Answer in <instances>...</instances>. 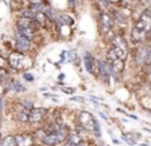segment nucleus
<instances>
[{"label": "nucleus", "instance_id": "obj_1", "mask_svg": "<svg viewBox=\"0 0 151 146\" xmlns=\"http://www.w3.org/2000/svg\"><path fill=\"white\" fill-rule=\"evenodd\" d=\"M7 60H8V70H14L17 74L34 67V56L20 54L17 51H9L7 54Z\"/></svg>", "mask_w": 151, "mask_h": 146}, {"label": "nucleus", "instance_id": "obj_2", "mask_svg": "<svg viewBox=\"0 0 151 146\" xmlns=\"http://www.w3.org/2000/svg\"><path fill=\"white\" fill-rule=\"evenodd\" d=\"M130 55L132 56V63L135 67L142 70L143 67L151 66V43L145 42L139 46L131 47Z\"/></svg>", "mask_w": 151, "mask_h": 146}, {"label": "nucleus", "instance_id": "obj_3", "mask_svg": "<svg viewBox=\"0 0 151 146\" xmlns=\"http://www.w3.org/2000/svg\"><path fill=\"white\" fill-rule=\"evenodd\" d=\"M12 43H14L12 51H17V52H20V54L29 55V56H35L36 51L39 50L31 40L24 38L23 35H20L16 30H15L14 34H12Z\"/></svg>", "mask_w": 151, "mask_h": 146}, {"label": "nucleus", "instance_id": "obj_4", "mask_svg": "<svg viewBox=\"0 0 151 146\" xmlns=\"http://www.w3.org/2000/svg\"><path fill=\"white\" fill-rule=\"evenodd\" d=\"M96 79L106 87L111 86V83H112V80H111V66H110V63L103 56L98 58V75H96Z\"/></svg>", "mask_w": 151, "mask_h": 146}, {"label": "nucleus", "instance_id": "obj_5", "mask_svg": "<svg viewBox=\"0 0 151 146\" xmlns=\"http://www.w3.org/2000/svg\"><path fill=\"white\" fill-rule=\"evenodd\" d=\"M80 59H82V64H83V67H84L86 72L88 75H91V77L96 78V75H98V58L95 56L90 50H84V51L82 52Z\"/></svg>", "mask_w": 151, "mask_h": 146}, {"label": "nucleus", "instance_id": "obj_6", "mask_svg": "<svg viewBox=\"0 0 151 146\" xmlns=\"http://www.w3.org/2000/svg\"><path fill=\"white\" fill-rule=\"evenodd\" d=\"M114 28V19L111 16L110 11H99L98 12V32L99 36L109 31V30Z\"/></svg>", "mask_w": 151, "mask_h": 146}, {"label": "nucleus", "instance_id": "obj_7", "mask_svg": "<svg viewBox=\"0 0 151 146\" xmlns=\"http://www.w3.org/2000/svg\"><path fill=\"white\" fill-rule=\"evenodd\" d=\"M95 121H96V117H94V114L87 111V110H82V111L78 113L76 122L82 126V129L84 130L86 133H92Z\"/></svg>", "mask_w": 151, "mask_h": 146}, {"label": "nucleus", "instance_id": "obj_8", "mask_svg": "<svg viewBox=\"0 0 151 146\" xmlns=\"http://www.w3.org/2000/svg\"><path fill=\"white\" fill-rule=\"evenodd\" d=\"M50 109L44 106H35L28 111V123L31 125H39L43 123L48 117Z\"/></svg>", "mask_w": 151, "mask_h": 146}, {"label": "nucleus", "instance_id": "obj_9", "mask_svg": "<svg viewBox=\"0 0 151 146\" xmlns=\"http://www.w3.org/2000/svg\"><path fill=\"white\" fill-rule=\"evenodd\" d=\"M128 43L131 47H135V46H139V44L145 43V42H148L147 40V35H146L145 31L142 30L137 28V27L132 26L130 32H128Z\"/></svg>", "mask_w": 151, "mask_h": 146}, {"label": "nucleus", "instance_id": "obj_10", "mask_svg": "<svg viewBox=\"0 0 151 146\" xmlns=\"http://www.w3.org/2000/svg\"><path fill=\"white\" fill-rule=\"evenodd\" d=\"M16 146H36V138H35L34 133L26 132V133H17L14 134Z\"/></svg>", "mask_w": 151, "mask_h": 146}, {"label": "nucleus", "instance_id": "obj_11", "mask_svg": "<svg viewBox=\"0 0 151 146\" xmlns=\"http://www.w3.org/2000/svg\"><path fill=\"white\" fill-rule=\"evenodd\" d=\"M54 23H55V26L63 24V26L72 27V26H75V17L71 16L68 12H58L56 19H55Z\"/></svg>", "mask_w": 151, "mask_h": 146}, {"label": "nucleus", "instance_id": "obj_12", "mask_svg": "<svg viewBox=\"0 0 151 146\" xmlns=\"http://www.w3.org/2000/svg\"><path fill=\"white\" fill-rule=\"evenodd\" d=\"M11 91L14 93V94H16V95H20V94H24V93H27V91H28V89H27V87L23 85V80L14 78V80H12Z\"/></svg>", "mask_w": 151, "mask_h": 146}, {"label": "nucleus", "instance_id": "obj_13", "mask_svg": "<svg viewBox=\"0 0 151 146\" xmlns=\"http://www.w3.org/2000/svg\"><path fill=\"white\" fill-rule=\"evenodd\" d=\"M122 138L127 145L130 146H137V141L142 138V135L139 133H123L122 134Z\"/></svg>", "mask_w": 151, "mask_h": 146}, {"label": "nucleus", "instance_id": "obj_14", "mask_svg": "<svg viewBox=\"0 0 151 146\" xmlns=\"http://www.w3.org/2000/svg\"><path fill=\"white\" fill-rule=\"evenodd\" d=\"M110 66H111V72H116V74H123L126 70V62L122 59H119V58H116V59L114 60V62H111L110 63Z\"/></svg>", "mask_w": 151, "mask_h": 146}, {"label": "nucleus", "instance_id": "obj_15", "mask_svg": "<svg viewBox=\"0 0 151 146\" xmlns=\"http://www.w3.org/2000/svg\"><path fill=\"white\" fill-rule=\"evenodd\" d=\"M17 102L22 105V107H23L24 110H27V111H29L31 109H34L35 106H36V103H35L34 99H31V98H20V99H17Z\"/></svg>", "mask_w": 151, "mask_h": 146}, {"label": "nucleus", "instance_id": "obj_16", "mask_svg": "<svg viewBox=\"0 0 151 146\" xmlns=\"http://www.w3.org/2000/svg\"><path fill=\"white\" fill-rule=\"evenodd\" d=\"M103 58H104L109 63H111V62H114L115 59H116V54H115V50L112 46H107V48H106L104 51V55H103Z\"/></svg>", "mask_w": 151, "mask_h": 146}, {"label": "nucleus", "instance_id": "obj_17", "mask_svg": "<svg viewBox=\"0 0 151 146\" xmlns=\"http://www.w3.org/2000/svg\"><path fill=\"white\" fill-rule=\"evenodd\" d=\"M0 146H16L14 134H7L0 138Z\"/></svg>", "mask_w": 151, "mask_h": 146}, {"label": "nucleus", "instance_id": "obj_18", "mask_svg": "<svg viewBox=\"0 0 151 146\" xmlns=\"http://www.w3.org/2000/svg\"><path fill=\"white\" fill-rule=\"evenodd\" d=\"M9 7H11V11H15V12H17V14H20L24 8V3H22L19 0H11V1H9Z\"/></svg>", "mask_w": 151, "mask_h": 146}, {"label": "nucleus", "instance_id": "obj_19", "mask_svg": "<svg viewBox=\"0 0 151 146\" xmlns=\"http://www.w3.org/2000/svg\"><path fill=\"white\" fill-rule=\"evenodd\" d=\"M20 75H22V80L26 82V83H32L35 80V75L32 74L29 70H27V71H22Z\"/></svg>", "mask_w": 151, "mask_h": 146}, {"label": "nucleus", "instance_id": "obj_20", "mask_svg": "<svg viewBox=\"0 0 151 146\" xmlns=\"http://www.w3.org/2000/svg\"><path fill=\"white\" fill-rule=\"evenodd\" d=\"M92 134L95 135V137L98 138V139H100L102 138V126H100L99 121H95V125H94V130H92Z\"/></svg>", "mask_w": 151, "mask_h": 146}, {"label": "nucleus", "instance_id": "obj_21", "mask_svg": "<svg viewBox=\"0 0 151 146\" xmlns=\"http://www.w3.org/2000/svg\"><path fill=\"white\" fill-rule=\"evenodd\" d=\"M60 90H62L63 94H66V95H75V93H76V89H75V87H71V86H64Z\"/></svg>", "mask_w": 151, "mask_h": 146}, {"label": "nucleus", "instance_id": "obj_22", "mask_svg": "<svg viewBox=\"0 0 151 146\" xmlns=\"http://www.w3.org/2000/svg\"><path fill=\"white\" fill-rule=\"evenodd\" d=\"M0 69H8V60H7V56H4L1 52H0Z\"/></svg>", "mask_w": 151, "mask_h": 146}, {"label": "nucleus", "instance_id": "obj_23", "mask_svg": "<svg viewBox=\"0 0 151 146\" xmlns=\"http://www.w3.org/2000/svg\"><path fill=\"white\" fill-rule=\"evenodd\" d=\"M8 77H9V71H8V69H0V82L6 80Z\"/></svg>", "mask_w": 151, "mask_h": 146}, {"label": "nucleus", "instance_id": "obj_24", "mask_svg": "<svg viewBox=\"0 0 151 146\" xmlns=\"http://www.w3.org/2000/svg\"><path fill=\"white\" fill-rule=\"evenodd\" d=\"M70 100L71 102H79V103H86V99L83 97H80V95H71L70 97Z\"/></svg>", "mask_w": 151, "mask_h": 146}, {"label": "nucleus", "instance_id": "obj_25", "mask_svg": "<svg viewBox=\"0 0 151 146\" xmlns=\"http://www.w3.org/2000/svg\"><path fill=\"white\" fill-rule=\"evenodd\" d=\"M137 3L143 8H151V0H137Z\"/></svg>", "mask_w": 151, "mask_h": 146}, {"label": "nucleus", "instance_id": "obj_26", "mask_svg": "<svg viewBox=\"0 0 151 146\" xmlns=\"http://www.w3.org/2000/svg\"><path fill=\"white\" fill-rule=\"evenodd\" d=\"M42 97L44 98V99H52V98L58 97V95H56V93H51V91H44V93H42Z\"/></svg>", "mask_w": 151, "mask_h": 146}, {"label": "nucleus", "instance_id": "obj_27", "mask_svg": "<svg viewBox=\"0 0 151 146\" xmlns=\"http://www.w3.org/2000/svg\"><path fill=\"white\" fill-rule=\"evenodd\" d=\"M67 3H68V8L70 9L76 11V0H67Z\"/></svg>", "mask_w": 151, "mask_h": 146}, {"label": "nucleus", "instance_id": "obj_28", "mask_svg": "<svg viewBox=\"0 0 151 146\" xmlns=\"http://www.w3.org/2000/svg\"><path fill=\"white\" fill-rule=\"evenodd\" d=\"M98 114L100 115V117H102V119H104V121H107V122H109L110 121V117L107 114H106L104 111H102V110H99V111H98Z\"/></svg>", "mask_w": 151, "mask_h": 146}, {"label": "nucleus", "instance_id": "obj_29", "mask_svg": "<svg viewBox=\"0 0 151 146\" xmlns=\"http://www.w3.org/2000/svg\"><path fill=\"white\" fill-rule=\"evenodd\" d=\"M75 146H90V143H88V141H86L84 138H83V139L80 141L79 143H76V145H75Z\"/></svg>", "mask_w": 151, "mask_h": 146}, {"label": "nucleus", "instance_id": "obj_30", "mask_svg": "<svg viewBox=\"0 0 151 146\" xmlns=\"http://www.w3.org/2000/svg\"><path fill=\"white\" fill-rule=\"evenodd\" d=\"M56 85H58V87H64V86H67V83L66 82H63V80H56Z\"/></svg>", "mask_w": 151, "mask_h": 146}, {"label": "nucleus", "instance_id": "obj_31", "mask_svg": "<svg viewBox=\"0 0 151 146\" xmlns=\"http://www.w3.org/2000/svg\"><path fill=\"white\" fill-rule=\"evenodd\" d=\"M109 3L111 4V6H119L120 0H109Z\"/></svg>", "mask_w": 151, "mask_h": 146}, {"label": "nucleus", "instance_id": "obj_32", "mask_svg": "<svg viewBox=\"0 0 151 146\" xmlns=\"http://www.w3.org/2000/svg\"><path fill=\"white\" fill-rule=\"evenodd\" d=\"M63 79H66V74L59 72V75H58V80H63Z\"/></svg>", "mask_w": 151, "mask_h": 146}, {"label": "nucleus", "instance_id": "obj_33", "mask_svg": "<svg viewBox=\"0 0 151 146\" xmlns=\"http://www.w3.org/2000/svg\"><path fill=\"white\" fill-rule=\"evenodd\" d=\"M127 115H128L130 118H131V119H134V121H139V118H138L135 114H130V113H127Z\"/></svg>", "mask_w": 151, "mask_h": 146}, {"label": "nucleus", "instance_id": "obj_34", "mask_svg": "<svg viewBox=\"0 0 151 146\" xmlns=\"http://www.w3.org/2000/svg\"><path fill=\"white\" fill-rule=\"evenodd\" d=\"M112 142H114L115 145H120V141L116 139V138H114V137H112Z\"/></svg>", "mask_w": 151, "mask_h": 146}, {"label": "nucleus", "instance_id": "obj_35", "mask_svg": "<svg viewBox=\"0 0 151 146\" xmlns=\"http://www.w3.org/2000/svg\"><path fill=\"white\" fill-rule=\"evenodd\" d=\"M19 1H22V3H24V1H26V0H19Z\"/></svg>", "mask_w": 151, "mask_h": 146}, {"label": "nucleus", "instance_id": "obj_36", "mask_svg": "<svg viewBox=\"0 0 151 146\" xmlns=\"http://www.w3.org/2000/svg\"><path fill=\"white\" fill-rule=\"evenodd\" d=\"M98 146H102V145H98Z\"/></svg>", "mask_w": 151, "mask_h": 146}]
</instances>
